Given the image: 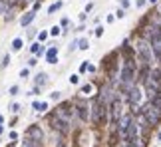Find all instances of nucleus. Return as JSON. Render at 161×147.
<instances>
[{
	"label": "nucleus",
	"mask_w": 161,
	"mask_h": 147,
	"mask_svg": "<svg viewBox=\"0 0 161 147\" xmlns=\"http://www.w3.org/2000/svg\"><path fill=\"white\" fill-rule=\"evenodd\" d=\"M137 54H139V58H141V62L145 64V66H151V62H153V58H155V54H153V46L147 42V40H141V42H137Z\"/></svg>",
	"instance_id": "1"
},
{
	"label": "nucleus",
	"mask_w": 161,
	"mask_h": 147,
	"mask_svg": "<svg viewBox=\"0 0 161 147\" xmlns=\"http://www.w3.org/2000/svg\"><path fill=\"white\" fill-rule=\"evenodd\" d=\"M141 113H143V117H145V121H147L149 125H157V123L161 121V111L157 110L151 102H149L147 106L141 108Z\"/></svg>",
	"instance_id": "2"
},
{
	"label": "nucleus",
	"mask_w": 161,
	"mask_h": 147,
	"mask_svg": "<svg viewBox=\"0 0 161 147\" xmlns=\"http://www.w3.org/2000/svg\"><path fill=\"white\" fill-rule=\"evenodd\" d=\"M92 119H94L96 125L106 123V119H108V104H104L102 100H98V104H96V108H94V115H92Z\"/></svg>",
	"instance_id": "3"
},
{
	"label": "nucleus",
	"mask_w": 161,
	"mask_h": 147,
	"mask_svg": "<svg viewBox=\"0 0 161 147\" xmlns=\"http://www.w3.org/2000/svg\"><path fill=\"white\" fill-rule=\"evenodd\" d=\"M120 80L125 86H135V68L133 64H125L120 72Z\"/></svg>",
	"instance_id": "4"
},
{
	"label": "nucleus",
	"mask_w": 161,
	"mask_h": 147,
	"mask_svg": "<svg viewBox=\"0 0 161 147\" xmlns=\"http://www.w3.org/2000/svg\"><path fill=\"white\" fill-rule=\"evenodd\" d=\"M145 40H147L151 46H159L161 44V26L151 24V26L145 30Z\"/></svg>",
	"instance_id": "5"
},
{
	"label": "nucleus",
	"mask_w": 161,
	"mask_h": 147,
	"mask_svg": "<svg viewBox=\"0 0 161 147\" xmlns=\"http://www.w3.org/2000/svg\"><path fill=\"white\" fill-rule=\"evenodd\" d=\"M50 123H52V129H56V131H60L62 135L70 131V127H68V125H70V121H66V119H62L60 115H54V117L50 119Z\"/></svg>",
	"instance_id": "6"
},
{
	"label": "nucleus",
	"mask_w": 161,
	"mask_h": 147,
	"mask_svg": "<svg viewBox=\"0 0 161 147\" xmlns=\"http://www.w3.org/2000/svg\"><path fill=\"white\" fill-rule=\"evenodd\" d=\"M56 115H60L62 119L70 121V119H72V115H74V108H72V104H70V102H64V104H62V106L58 108Z\"/></svg>",
	"instance_id": "7"
},
{
	"label": "nucleus",
	"mask_w": 161,
	"mask_h": 147,
	"mask_svg": "<svg viewBox=\"0 0 161 147\" xmlns=\"http://www.w3.org/2000/svg\"><path fill=\"white\" fill-rule=\"evenodd\" d=\"M131 123H133L131 115H121V119H120V135H121V139H125L127 129H129V125H131Z\"/></svg>",
	"instance_id": "8"
},
{
	"label": "nucleus",
	"mask_w": 161,
	"mask_h": 147,
	"mask_svg": "<svg viewBox=\"0 0 161 147\" xmlns=\"http://www.w3.org/2000/svg\"><path fill=\"white\" fill-rule=\"evenodd\" d=\"M26 133H28V137H32V139H36V141H42V137H44V133H42V129L38 125H30Z\"/></svg>",
	"instance_id": "9"
},
{
	"label": "nucleus",
	"mask_w": 161,
	"mask_h": 147,
	"mask_svg": "<svg viewBox=\"0 0 161 147\" xmlns=\"http://www.w3.org/2000/svg\"><path fill=\"white\" fill-rule=\"evenodd\" d=\"M127 98H129L131 106H139V102H141V90H139V88L135 86V88H133V90L129 92V96H127Z\"/></svg>",
	"instance_id": "10"
},
{
	"label": "nucleus",
	"mask_w": 161,
	"mask_h": 147,
	"mask_svg": "<svg viewBox=\"0 0 161 147\" xmlns=\"http://www.w3.org/2000/svg\"><path fill=\"white\" fill-rule=\"evenodd\" d=\"M78 115H80L82 121H88V119L92 117V113H90V108H88L86 104H80V106H78Z\"/></svg>",
	"instance_id": "11"
},
{
	"label": "nucleus",
	"mask_w": 161,
	"mask_h": 147,
	"mask_svg": "<svg viewBox=\"0 0 161 147\" xmlns=\"http://www.w3.org/2000/svg\"><path fill=\"white\" fill-rule=\"evenodd\" d=\"M46 62L48 64H56L58 62V48H50L46 52Z\"/></svg>",
	"instance_id": "12"
},
{
	"label": "nucleus",
	"mask_w": 161,
	"mask_h": 147,
	"mask_svg": "<svg viewBox=\"0 0 161 147\" xmlns=\"http://www.w3.org/2000/svg\"><path fill=\"white\" fill-rule=\"evenodd\" d=\"M34 18H36V10H32V12H26V14L22 16L20 24H22V26H28V24H30V22H32Z\"/></svg>",
	"instance_id": "13"
},
{
	"label": "nucleus",
	"mask_w": 161,
	"mask_h": 147,
	"mask_svg": "<svg viewBox=\"0 0 161 147\" xmlns=\"http://www.w3.org/2000/svg\"><path fill=\"white\" fill-rule=\"evenodd\" d=\"M24 147H42V143L36 141V139H32V137H28V139L24 141Z\"/></svg>",
	"instance_id": "14"
},
{
	"label": "nucleus",
	"mask_w": 161,
	"mask_h": 147,
	"mask_svg": "<svg viewBox=\"0 0 161 147\" xmlns=\"http://www.w3.org/2000/svg\"><path fill=\"white\" fill-rule=\"evenodd\" d=\"M92 90H94V88H92V84H86V86H82V88H80V94H82V96H90V94H92Z\"/></svg>",
	"instance_id": "15"
},
{
	"label": "nucleus",
	"mask_w": 161,
	"mask_h": 147,
	"mask_svg": "<svg viewBox=\"0 0 161 147\" xmlns=\"http://www.w3.org/2000/svg\"><path fill=\"white\" fill-rule=\"evenodd\" d=\"M149 102H151V104H153V106H155V108L161 111V94H157V96H155L153 100H149Z\"/></svg>",
	"instance_id": "16"
},
{
	"label": "nucleus",
	"mask_w": 161,
	"mask_h": 147,
	"mask_svg": "<svg viewBox=\"0 0 161 147\" xmlns=\"http://www.w3.org/2000/svg\"><path fill=\"white\" fill-rule=\"evenodd\" d=\"M46 78H48V76H46V74H38V76H36V84H38V86H44V84H46V82H48V80H46Z\"/></svg>",
	"instance_id": "17"
},
{
	"label": "nucleus",
	"mask_w": 161,
	"mask_h": 147,
	"mask_svg": "<svg viewBox=\"0 0 161 147\" xmlns=\"http://www.w3.org/2000/svg\"><path fill=\"white\" fill-rule=\"evenodd\" d=\"M78 48H80V50H88V48H90V42H88V40H80V42H78Z\"/></svg>",
	"instance_id": "18"
},
{
	"label": "nucleus",
	"mask_w": 161,
	"mask_h": 147,
	"mask_svg": "<svg viewBox=\"0 0 161 147\" xmlns=\"http://www.w3.org/2000/svg\"><path fill=\"white\" fill-rule=\"evenodd\" d=\"M20 48H22V40H20V38H16V40L12 42V50H20Z\"/></svg>",
	"instance_id": "19"
},
{
	"label": "nucleus",
	"mask_w": 161,
	"mask_h": 147,
	"mask_svg": "<svg viewBox=\"0 0 161 147\" xmlns=\"http://www.w3.org/2000/svg\"><path fill=\"white\" fill-rule=\"evenodd\" d=\"M60 6H62V2H56V4H52V6H50V8H48V12H50V14H52V12H56V10H58V8H60Z\"/></svg>",
	"instance_id": "20"
},
{
	"label": "nucleus",
	"mask_w": 161,
	"mask_h": 147,
	"mask_svg": "<svg viewBox=\"0 0 161 147\" xmlns=\"http://www.w3.org/2000/svg\"><path fill=\"white\" fill-rule=\"evenodd\" d=\"M60 32H62V30H60V26H54V28L50 30V34H52V36H60Z\"/></svg>",
	"instance_id": "21"
},
{
	"label": "nucleus",
	"mask_w": 161,
	"mask_h": 147,
	"mask_svg": "<svg viewBox=\"0 0 161 147\" xmlns=\"http://www.w3.org/2000/svg\"><path fill=\"white\" fill-rule=\"evenodd\" d=\"M0 14H6V2L0 0Z\"/></svg>",
	"instance_id": "22"
},
{
	"label": "nucleus",
	"mask_w": 161,
	"mask_h": 147,
	"mask_svg": "<svg viewBox=\"0 0 161 147\" xmlns=\"http://www.w3.org/2000/svg\"><path fill=\"white\" fill-rule=\"evenodd\" d=\"M80 82V76H70V84H78Z\"/></svg>",
	"instance_id": "23"
},
{
	"label": "nucleus",
	"mask_w": 161,
	"mask_h": 147,
	"mask_svg": "<svg viewBox=\"0 0 161 147\" xmlns=\"http://www.w3.org/2000/svg\"><path fill=\"white\" fill-rule=\"evenodd\" d=\"M30 50H32L34 54H38V52H40V46H38V44H32V48H30Z\"/></svg>",
	"instance_id": "24"
},
{
	"label": "nucleus",
	"mask_w": 161,
	"mask_h": 147,
	"mask_svg": "<svg viewBox=\"0 0 161 147\" xmlns=\"http://www.w3.org/2000/svg\"><path fill=\"white\" fill-rule=\"evenodd\" d=\"M50 98H52V100H54V102H58V100H60V92H54V94H52V96H50Z\"/></svg>",
	"instance_id": "25"
},
{
	"label": "nucleus",
	"mask_w": 161,
	"mask_h": 147,
	"mask_svg": "<svg viewBox=\"0 0 161 147\" xmlns=\"http://www.w3.org/2000/svg\"><path fill=\"white\" fill-rule=\"evenodd\" d=\"M10 110L14 111V113H18V111H20V106H18V104H12V108H10Z\"/></svg>",
	"instance_id": "26"
},
{
	"label": "nucleus",
	"mask_w": 161,
	"mask_h": 147,
	"mask_svg": "<svg viewBox=\"0 0 161 147\" xmlns=\"http://www.w3.org/2000/svg\"><path fill=\"white\" fill-rule=\"evenodd\" d=\"M102 34H104V28L98 26V28H96V36H102Z\"/></svg>",
	"instance_id": "27"
},
{
	"label": "nucleus",
	"mask_w": 161,
	"mask_h": 147,
	"mask_svg": "<svg viewBox=\"0 0 161 147\" xmlns=\"http://www.w3.org/2000/svg\"><path fill=\"white\" fill-rule=\"evenodd\" d=\"M10 94L16 96V94H18V86H12V88H10Z\"/></svg>",
	"instance_id": "28"
},
{
	"label": "nucleus",
	"mask_w": 161,
	"mask_h": 147,
	"mask_svg": "<svg viewBox=\"0 0 161 147\" xmlns=\"http://www.w3.org/2000/svg\"><path fill=\"white\" fill-rule=\"evenodd\" d=\"M88 68H90V66H88V62H84V64H82V66H80V72H86Z\"/></svg>",
	"instance_id": "29"
},
{
	"label": "nucleus",
	"mask_w": 161,
	"mask_h": 147,
	"mask_svg": "<svg viewBox=\"0 0 161 147\" xmlns=\"http://www.w3.org/2000/svg\"><path fill=\"white\" fill-rule=\"evenodd\" d=\"M116 16H118V18H123V16H125V10H123V8L118 10V14H116Z\"/></svg>",
	"instance_id": "30"
},
{
	"label": "nucleus",
	"mask_w": 161,
	"mask_h": 147,
	"mask_svg": "<svg viewBox=\"0 0 161 147\" xmlns=\"http://www.w3.org/2000/svg\"><path fill=\"white\" fill-rule=\"evenodd\" d=\"M26 76H28V68H24V70L20 72V78H26Z\"/></svg>",
	"instance_id": "31"
},
{
	"label": "nucleus",
	"mask_w": 161,
	"mask_h": 147,
	"mask_svg": "<svg viewBox=\"0 0 161 147\" xmlns=\"http://www.w3.org/2000/svg\"><path fill=\"white\" fill-rule=\"evenodd\" d=\"M46 108H48V104H46V102H42V104H40V111H46Z\"/></svg>",
	"instance_id": "32"
},
{
	"label": "nucleus",
	"mask_w": 161,
	"mask_h": 147,
	"mask_svg": "<svg viewBox=\"0 0 161 147\" xmlns=\"http://www.w3.org/2000/svg\"><path fill=\"white\" fill-rule=\"evenodd\" d=\"M121 6H123V8H127V6H129V0H121Z\"/></svg>",
	"instance_id": "33"
},
{
	"label": "nucleus",
	"mask_w": 161,
	"mask_h": 147,
	"mask_svg": "<svg viewBox=\"0 0 161 147\" xmlns=\"http://www.w3.org/2000/svg\"><path fill=\"white\" fill-rule=\"evenodd\" d=\"M46 38H48V34H46V32H40V42H42V40H46Z\"/></svg>",
	"instance_id": "34"
},
{
	"label": "nucleus",
	"mask_w": 161,
	"mask_h": 147,
	"mask_svg": "<svg viewBox=\"0 0 161 147\" xmlns=\"http://www.w3.org/2000/svg\"><path fill=\"white\" fill-rule=\"evenodd\" d=\"M58 147H66V141H64V139H60V141H58Z\"/></svg>",
	"instance_id": "35"
},
{
	"label": "nucleus",
	"mask_w": 161,
	"mask_h": 147,
	"mask_svg": "<svg viewBox=\"0 0 161 147\" xmlns=\"http://www.w3.org/2000/svg\"><path fill=\"white\" fill-rule=\"evenodd\" d=\"M143 4H145V0H137V8H141Z\"/></svg>",
	"instance_id": "36"
},
{
	"label": "nucleus",
	"mask_w": 161,
	"mask_h": 147,
	"mask_svg": "<svg viewBox=\"0 0 161 147\" xmlns=\"http://www.w3.org/2000/svg\"><path fill=\"white\" fill-rule=\"evenodd\" d=\"M4 2H6V4H12V2H14V0H4Z\"/></svg>",
	"instance_id": "37"
},
{
	"label": "nucleus",
	"mask_w": 161,
	"mask_h": 147,
	"mask_svg": "<svg viewBox=\"0 0 161 147\" xmlns=\"http://www.w3.org/2000/svg\"><path fill=\"white\" fill-rule=\"evenodd\" d=\"M0 133H2V123H0Z\"/></svg>",
	"instance_id": "38"
},
{
	"label": "nucleus",
	"mask_w": 161,
	"mask_h": 147,
	"mask_svg": "<svg viewBox=\"0 0 161 147\" xmlns=\"http://www.w3.org/2000/svg\"><path fill=\"white\" fill-rule=\"evenodd\" d=\"M149 2H157V0H149Z\"/></svg>",
	"instance_id": "39"
},
{
	"label": "nucleus",
	"mask_w": 161,
	"mask_h": 147,
	"mask_svg": "<svg viewBox=\"0 0 161 147\" xmlns=\"http://www.w3.org/2000/svg\"><path fill=\"white\" fill-rule=\"evenodd\" d=\"M159 139H161V133H159Z\"/></svg>",
	"instance_id": "40"
}]
</instances>
